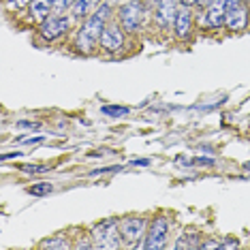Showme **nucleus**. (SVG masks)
<instances>
[{
	"label": "nucleus",
	"instance_id": "obj_1",
	"mask_svg": "<svg viewBox=\"0 0 250 250\" xmlns=\"http://www.w3.org/2000/svg\"><path fill=\"white\" fill-rule=\"evenodd\" d=\"M109 15V4H101V9L94 11V15L83 24L82 32L77 37V47L82 52H90L96 41H101V35L105 30V20Z\"/></svg>",
	"mask_w": 250,
	"mask_h": 250
},
{
	"label": "nucleus",
	"instance_id": "obj_2",
	"mask_svg": "<svg viewBox=\"0 0 250 250\" xmlns=\"http://www.w3.org/2000/svg\"><path fill=\"white\" fill-rule=\"evenodd\" d=\"M94 248H120V237H118V220H105L96 225L92 231Z\"/></svg>",
	"mask_w": 250,
	"mask_h": 250
},
{
	"label": "nucleus",
	"instance_id": "obj_3",
	"mask_svg": "<svg viewBox=\"0 0 250 250\" xmlns=\"http://www.w3.org/2000/svg\"><path fill=\"white\" fill-rule=\"evenodd\" d=\"M141 13H144V9H141V2L139 0H130L126 2L124 7L120 9V20H122V26L126 32H135L141 21Z\"/></svg>",
	"mask_w": 250,
	"mask_h": 250
},
{
	"label": "nucleus",
	"instance_id": "obj_4",
	"mask_svg": "<svg viewBox=\"0 0 250 250\" xmlns=\"http://www.w3.org/2000/svg\"><path fill=\"white\" fill-rule=\"evenodd\" d=\"M167 231H169V225H167V218H156L154 225L150 229V235H147V242H146V248L150 250H158V248H165V240H167Z\"/></svg>",
	"mask_w": 250,
	"mask_h": 250
},
{
	"label": "nucleus",
	"instance_id": "obj_5",
	"mask_svg": "<svg viewBox=\"0 0 250 250\" xmlns=\"http://www.w3.org/2000/svg\"><path fill=\"white\" fill-rule=\"evenodd\" d=\"M146 229L144 218H126L120 223V235L124 237L126 244H135L141 237V233Z\"/></svg>",
	"mask_w": 250,
	"mask_h": 250
},
{
	"label": "nucleus",
	"instance_id": "obj_6",
	"mask_svg": "<svg viewBox=\"0 0 250 250\" xmlns=\"http://www.w3.org/2000/svg\"><path fill=\"white\" fill-rule=\"evenodd\" d=\"M66 30H69V20L66 18H49V20H45L41 26V35L47 39V41L58 39L60 35H64Z\"/></svg>",
	"mask_w": 250,
	"mask_h": 250
},
{
	"label": "nucleus",
	"instance_id": "obj_7",
	"mask_svg": "<svg viewBox=\"0 0 250 250\" xmlns=\"http://www.w3.org/2000/svg\"><path fill=\"white\" fill-rule=\"evenodd\" d=\"M124 39H122V32L118 30V26H107L101 35V45L107 49V52H118L122 47Z\"/></svg>",
	"mask_w": 250,
	"mask_h": 250
},
{
	"label": "nucleus",
	"instance_id": "obj_8",
	"mask_svg": "<svg viewBox=\"0 0 250 250\" xmlns=\"http://www.w3.org/2000/svg\"><path fill=\"white\" fill-rule=\"evenodd\" d=\"M225 18H227V9H225L223 0H214V2L209 4L208 13H206V21H208V26H212V28H220V26L225 24Z\"/></svg>",
	"mask_w": 250,
	"mask_h": 250
},
{
	"label": "nucleus",
	"instance_id": "obj_9",
	"mask_svg": "<svg viewBox=\"0 0 250 250\" xmlns=\"http://www.w3.org/2000/svg\"><path fill=\"white\" fill-rule=\"evenodd\" d=\"M246 9L242 7V4H237V7L233 9H227V18H225V24L229 30H242L244 26H246Z\"/></svg>",
	"mask_w": 250,
	"mask_h": 250
},
{
	"label": "nucleus",
	"instance_id": "obj_10",
	"mask_svg": "<svg viewBox=\"0 0 250 250\" xmlns=\"http://www.w3.org/2000/svg\"><path fill=\"white\" fill-rule=\"evenodd\" d=\"M188 32H190V11L184 4V7L178 9V13H175V35L180 39H186Z\"/></svg>",
	"mask_w": 250,
	"mask_h": 250
},
{
	"label": "nucleus",
	"instance_id": "obj_11",
	"mask_svg": "<svg viewBox=\"0 0 250 250\" xmlns=\"http://www.w3.org/2000/svg\"><path fill=\"white\" fill-rule=\"evenodd\" d=\"M52 9H54V0H32V15H35V20L45 21V18L49 15Z\"/></svg>",
	"mask_w": 250,
	"mask_h": 250
},
{
	"label": "nucleus",
	"instance_id": "obj_12",
	"mask_svg": "<svg viewBox=\"0 0 250 250\" xmlns=\"http://www.w3.org/2000/svg\"><path fill=\"white\" fill-rule=\"evenodd\" d=\"M197 235L195 233H184V235L178 240V244H175V248L182 250V248H197Z\"/></svg>",
	"mask_w": 250,
	"mask_h": 250
},
{
	"label": "nucleus",
	"instance_id": "obj_13",
	"mask_svg": "<svg viewBox=\"0 0 250 250\" xmlns=\"http://www.w3.org/2000/svg\"><path fill=\"white\" fill-rule=\"evenodd\" d=\"M103 116H111V118H118V116H126L128 113V107H122V105H105L101 109Z\"/></svg>",
	"mask_w": 250,
	"mask_h": 250
},
{
	"label": "nucleus",
	"instance_id": "obj_14",
	"mask_svg": "<svg viewBox=\"0 0 250 250\" xmlns=\"http://www.w3.org/2000/svg\"><path fill=\"white\" fill-rule=\"evenodd\" d=\"M52 190H54V186L49 184V182H41V184H35V186H30V188H28V192H30V195H35V197L49 195Z\"/></svg>",
	"mask_w": 250,
	"mask_h": 250
},
{
	"label": "nucleus",
	"instance_id": "obj_15",
	"mask_svg": "<svg viewBox=\"0 0 250 250\" xmlns=\"http://www.w3.org/2000/svg\"><path fill=\"white\" fill-rule=\"evenodd\" d=\"M41 248H58V250H66L69 248V242H62V240H47L41 244Z\"/></svg>",
	"mask_w": 250,
	"mask_h": 250
},
{
	"label": "nucleus",
	"instance_id": "obj_16",
	"mask_svg": "<svg viewBox=\"0 0 250 250\" xmlns=\"http://www.w3.org/2000/svg\"><path fill=\"white\" fill-rule=\"evenodd\" d=\"M75 0H54V9L56 11H64L66 7H73Z\"/></svg>",
	"mask_w": 250,
	"mask_h": 250
},
{
	"label": "nucleus",
	"instance_id": "obj_17",
	"mask_svg": "<svg viewBox=\"0 0 250 250\" xmlns=\"http://www.w3.org/2000/svg\"><path fill=\"white\" fill-rule=\"evenodd\" d=\"M49 167H41V165H39V167H32V165H24V171H30V173H43V171H47Z\"/></svg>",
	"mask_w": 250,
	"mask_h": 250
},
{
	"label": "nucleus",
	"instance_id": "obj_18",
	"mask_svg": "<svg viewBox=\"0 0 250 250\" xmlns=\"http://www.w3.org/2000/svg\"><path fill=\"white\" fill-rule=\"evenodd\" d=\"M120 165H118V167H105V169H94L92 171V175H99V173H111V171H120Z\"/></svg>",
	"mask_w": 250,
	"mask_h": 250
},
{
	"label": "nucleus",
	"instance_id": "obj_19",
	"mask_svg": "<svg viewBox=\"0 0 250 250\" xmlns=\"http://www.w3.org/2000/svg\"><path fill=\"white\" fill-rule=\"evenodd\" d=\"M18 126H20V128H30V130H39V124H37V122H24V120H21V122H18Z\"/></svg>",
	"mask_w": 250,
	"mask_h": 250
},
{
	"label": "nucleus",
	"instance_id": "obj_20",
	"mask_svg": "<svg viewBox=\"0 0 250 250\" xmlns=\"http://www.w3.org/2000/svg\"><path fill=\"white\" fill-rule=\"evenodd\" d=\"M201 248H223V242H203Z\"/></svg>",
	"mask_w": 250,
	"mask_h": 250
},
{
	"label": "nucleus",
	"instance_id": "obj_21",
	"mask_svg": "<svg viewBox=\"0 0 250 250\" xmlns=\"http://www.w3.org/2000/svg\"><path fill=\"white\" fill-rule=\"evenodd\" d=\"M223 4H225V9H233L237 4H242V0H223Z\"/></svg>",
	"mask_w": 250,
	"mask_h": 250
},
{
	"label": "nucleus",
	"instance_id": "obj_22",
	"mask_svg": "<svg viewBox=\"0 0 250 250\" xmlns=\"http://www.w3.org/2000/svg\"><path fill=\"white\" fill-rule=\"evenodd\" d=\"M20 141L21 144H39V141H43V137H21Z\"/></svg>",
	"mask_w": 250,
	"mask_h": 250
},
{
	"label": "nucleus",
	"instance_id": "obj_23",
	"mask_svg": "<svg viewBox=\"0 0 250 250\" xmlns=\"http://www.w3.org/2000/svg\"><path fill=\"white\" fill-rule=\"evenodd\" d=\"M133 165H150V158H135Z\"/></svg>",
	"mask_w": 250,
	"mask_h": 250
},
{
	"label": "nucleus",
	"instance_id": "obj_24",
	"mask_svg": "<svg viewBox=\"0 0 250 250\" xmlns=\"http://www.w3.org/2000/svg\"><path fill=\"white\" fill-rule=\"evenodd\" d=\"M11 2H13V7H26L28 0H11Z\"/></svg>",
	"mask_w": 250,
	"mask_h": 250
},
{
	"label": "nucleus",
	"instance_id": "obj_25",
	"mask_svg": "<svg viewBox=\"0 0 250 250\" xmlns=\"http://www.w3.org/2000/svg\"><path fill=\"white\" fill-rule=\"evenodd\" d=\"M77 248H79V250H83V248H94V244H86V242H79V244H77Z\"/></svg>",
	"mask_w": 250,
	"mask_h": 250
},
{
	"label": "nucleus",
	"instance_id": "obj_26",
	"mask_svg": "<svg viewBox=\"0 0 250 250\" xmlns=\"http://www.w3.org/2000/svg\"><path fill=\"white\" fill-rule=\"evenodd\" d=\"M195 163H201V165H212V161H208V158H197Z\"/></svg>",
	"mask_w": 250,
	"mask_h": 250
},
{
	"label": "nucleus",
	"instance_id": "obj_27",
	"mask_svg": "<svg viewBox=\"0 0 250 250\" xmlns=\"http://www.w3.org/2000/svg\"><path fill=\"white\" fill-rule=\"evenodd\" d=\"M197 2H199V4H201V7H203V4H212L214 0H197Z\"/></svg>",
	"mask_w": 250,
	"mask_h": 250
},
{
	"label": "nucleus",
	"instance_id": "obj_28",
	"mask_svg": "<svg viewBox=\"0 0 250 250\" xmlns=\"http://www.w3.org/2000/svg\"><path fill=\"white\" fill-rule=\"evenodd\" d=\"M83 2H86L88 7H92V4H96V2H99V0H83Z\"/></svg>",
	"mask_w": 250,
	"mask_h": 250
},
{
	"label": "nucleus",
	"instance_id": "obj_29",
	"mask_svg": "<svg viewBox=\"0 0 250 250\" xmlns=\"http://www.w3.org/2000/svg\"><path fill=\"white\" fill-rule=\"evenodd\" d=\"M182 2H184V4H186V7H188V4H195V2H197V0H182Z\"/></svg>",
	"mask_w": 250,
	"mask_h": 250
},
{
	"label": "nucleus",
	"instance_id": "obj_30",
	"mask_svg": "<svg viewBox=\"0 0 250 250\" xmlns=\"http://www.w3.org/2000/svg\"><path fill=\"white\" fill-rule=\"evenodd\" d=\"M244 167H246V169H248V171H250V163H246V165H244Z\"/></svg>",
	"mask_w": 250,
	"mask_h": 250
},
{
	"label": "nucleus",
	"instance_id": "obj_31",
	"mask_svg": "<svg viewBox=\"0 0 250 250\" xmlns=\"http://www.w3.org/2000/svg\"><path fill=\"white\" fill-rule=\"evenodd\" d=\"M109 2H116V0H109Z\"/></svg>",
	"mask_w": 250,
	"mask_h": 250
}]
</instances>
